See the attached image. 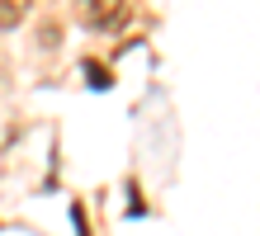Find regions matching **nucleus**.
I'll return each instance as SVG.
<instances>
[{
	"label": "nucleus",
	"mask_w": 260,
	"mask_h": 236,
	"mask_svg": "<svg viewBox=\"0 0 260 236\" xmlns=\"http://www.w3.org/2000/svg\"><path fill=\"white\" fill-rule=\"evenodd\" d=\"M34 10V0H0V28H19Z\"/></svg>",
	"instance_id": "obj_2"
},
{
	"label": "nucleus",
	"mask_w": 260,
	"mask_h": 236,
	"mask_svg": "<svg viewBox=\"0 0 260 236\" xmlns=\"http://www.w3.org/2000/svg\"><path fill=\"white\" fill-rule=\"evenodd\" d=\"M128 14V0H76V19L85 28H114L123 24Z\"/></svg>",
	"instance_id": "obj_1"
}]
</instances>
